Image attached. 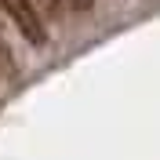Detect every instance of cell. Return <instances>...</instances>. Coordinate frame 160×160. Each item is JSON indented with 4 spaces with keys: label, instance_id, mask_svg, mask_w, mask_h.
<instances>
[{
    "label": "cell",
    "instance_id": "obj_1",
    "mask_svg": "<svg viewBox=\"0 0 160 160\" xmlns=\"http://www.w3.org/2000/svg\"><path fill=\"white\" fill-rule=\"evenodd\" d=\"M0 11L11 18V26L29 40V44H48V26H44L40 8L33 0H0Z\"/></svg>",
    "mask_w": 160,
    "mask_h": 160
},
{
    "label": "cell",
    "instance_id": "obj_2",
    "mask_svg": "<svg viewBox=\"0 0 160 160\" xmlns=\"http://www.w3.org/2000/svg\"><path fill=\"white\" fill-rule=\"evenodd\" d=\"M66 4H69L73 11H80V15H88V11L95 8V0H66Z\"/></svg>",
    "mask_w": 160,
    "mask_h": 160
}]
</instances>
